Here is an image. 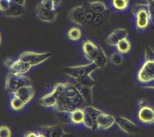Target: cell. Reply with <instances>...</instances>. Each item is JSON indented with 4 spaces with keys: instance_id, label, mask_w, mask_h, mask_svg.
<instances>
[{
    "instance_id": "cell-44",
    "label": "cell",
    "mask_w": 154,
    "mask_h": 137,
    "mask_svg": "<svg viewBox=\"0 0 154 137\" xmlns=\"http://www.w3.org/2000/svg\"><path fill=\"white\" fill-rule=\"evenodd\" d=\"M2 43V37H1V33H0V44Z\"/></svg>"
},
{
    "instance_id": "cell-36",
    "label": "cell",
    "mask_w": 154,
    "mask_h": 137,
    "mask_svg": "<svg viewBox=\"0 0 154 137\" xmlns=\"http://www.w3.org/2000/svg\"><path fill=\"white\" fill-rule=\"evenodd\" d=\"M94 15H95V14H93L92 11L87 8V14H86V18H85V23H86V24H93V18H94Z\"/></svg>"
},
{
    "instance_id": "cell-35",
    "label": "cell",
    "mask_w": 154,
    "mask_h": 137,
    "mask_svg": "<svg viewBox=\"0 0 154 137\" xmlns=\"http://www.w3.org/2000/svg\"><path fill=\"white\" fill-rule=\"evenodd\" d=\"M11 0H0V11L3 13L10 6Z\"/></svg>"
},
{
    "instance_id": "cell-37",
    "label": "cell",
    "mask_w": 154,
    "mask_h": 137,
    "mask_svg": "<svg viewBox=\"0 0 154 137\" xmlns=\"http://www.w3.org/2000/svg\"><path fill=\"white\" fill-rule=\"evenodd\" d=\"M103 14H95L94 15V18H93V24L95 26L100 25L103 22Z\"/></svg>"
},
{
    "instance_id": "cell-41",
    "label": "cell",
    "mask_w": 154,
    "mask_h": 137,
    "mask_svg": "<svg viewBox=\"0 0 154 137\" xmlns=\"http://www.w3.org/2000/svg\"><path fill=\"white\" fill-rule=\"evenodd\" d=\"M12 1L16 3V4H20V5H23V6H25L26 0H12Z\"/></svg>"
},
{
    "instance_id": "cell-18",
    "label": "cell",
    "mask_w": 154,
    "mask_h": 137,
    "mask_svg": "<svg viewBox=\"0 0 154 137\" xmlns=\"http://www.w3.org/2000/svg\"><path fill=\"white\" fill-rule=\"evenodd\" d=\"M74 84L79 90V94H81L82 99L85 101L86 105H91L93 103V88L82 85L81 84L77 83V82H75Z\"/></svg>"
},
{
    "instance_id": "cell-19",
    "label": "cell",
    "mask_w": 154,
    "mask_h": 137,
    "mask_svg": "<svg viewBox=\"0 0 154 137\" xmlns=\"http://www.w3.org/2000/svg\"><path fill=\"white\" fill-rule=\"evenodd\" d=\"M88 9H89L95 14H103L107 11L108 8L103 1H93L87 3L86 5Z\"/></svg>"
},
{
    "instance_id": "cell-13",
    "label": "cell",
    "mask_w": 154,
    "mask_h": 137,
    "mask_svg": "<svg viewBox=\"0 0 154 137\" xmlns=\"http://www.w3.org/2000/svg\"><path fill=\"white\" fill-rule=\"evenodd\" d=\"M13 95L18 97L27 105L34 97V89L32 86V84L24 85V86L19 88L18 90H16L13 94Z\"/></svg>"
},
{
    "instance_id": "cell-15",
    "label": "cell",
    "mask_w": 154,
    "mask_h": 137,
    "mask_svg": "<svg viewBox=\"0 0 154 137\" xmlns=\"http://www.w3.org/2000/svg\"><path fill=\"white\" fill-rule=\"evenodd\" d=\"M32 66L29 63L22 61L20 59H17L13 62V64L8 67L9 73L15 75H25L31 69Z\"/></svg>"
},
{
    "instance_id": "cell-28",
    "label": "cell",
    "mask_w": 154,
    "mask_h": 137,
    "mask_svg": "<svg viewBox=\"0 0 154 137\" xmlns=\"http://www.w3.org/2000/svg\"><path fill=\"white\" fill-rule=\"evenodd\" d=\"M25 105L26 104L22 100H20L19 98L15 96V95H13V97H12L10 100V106L14 110H15V111H20V110H22L24 108Z\"/></svg>"
},
{
    "instance_id": "cell-10",
    "label": "cell",
    "mask_w": 154,
    "mask_h": 137,
    "mask_svg": "<svg viewBox=\"0 0 154 137\" xmlns=\"http://www.w3.org/2000/svg\"><path fill=\"white\" fill-rule=\"evenodd\" d=\"M116 118V124L118 127L126 134H135L138 130V127L136 124L126 117L118 116Z\"/></svg>"
},
{
    "instance_id": "cell-47",
    "label": "cell",
    "mask_w": 154,
    "mask_h": 137,
    "mask_svg": "<svg viewBox=\"0 0 154 137\" xmlns=\"http://www.w3.org/2000/svg\"><path fill=\"white\" fill-rule=\"evenodd\" d=\"M11 1H12V0H11Z\"/></svg>"
},
{
    "instance_id": "cell-26",
    "label": "cell",
    "mask_w": 154,
    "mask_h": 137,
    "mask_svg": "<svg viewBox=\"0 0 154 137\" xmlns=\"http://www.w3.org/2000/svg\"><path fill=\"white\" fill-rule=\"evenodd\" d=\"M116 47H117V49H118V51L119 53L124 54H128V53L130 52L132 46H131L130 41L128 40V38H126L124 40H121V41L116 45Z\"/></svg>"
},
{
    "instance_id": "cell-5",
    "label": "cell",
    "mask_w": 154,
    "mask_h": 137,
    "mask_svg": "<svg viewBox=\"0 0 154 137\" xmlns=\"http://www.w3.org/2000/svg\"><path fill=\"white\" fill-rule=\"evenodd\" d=\"M52 54L49 52H45V53H36L32 51H26L22 53L18 56V59L22 61L29 63L32 66H37L43 62L47 61L48 59H50Z\"/></svg>"
},
{
    "instance_id": "cell-33",
    "label": "cell",
    "mask_w": 154,
    "mask_h": 137,
    "mask_svg": "<svg viewBox=\"0 0 154 137\" xmlns=\"http://www.w3.org/2000/svg\"><path fill=\"white\" fill-rule=\"evenodd\" d=\"M11 133L10 128L6 126H0V137H10Z\"/></svg>"
},
{
    "instance_id": "cell-9",
    "label": "cell",
    "mask_w": 154,
    "mask_h": 137,
    "mask_svg": "<svg viewBox=\"0 0 154 137\" xmlns=\"http://www.w3.org/2000/svg\"><path fill=\"white\" fill-rule=\"evenodd\" d=\"M137 118L140 122L146 125H152L154 123V107L144 105L137 113Z\"/></svg>"
},
{
    "instance_id": "cell-6",
    "label": "cell",
    "mask_w": 154,
    "mask_h": 137,
    "mask_svg": "<svg viewBox=\"0 0 154 137\" xmlns=\"http://www.w3.org/2000/svg\"><path fill=\"white\" fill-rule=\"evenodd\" d=\"M154 79V63L145 60L137 73V80L146 84Z\"/></svg>"
},
{
    "instance_id": "cell-27",
    "label": "cell",
    "mask_w": 154,
    "mask_h": 137,
    "mask_svg": "<svg viewBox=\"0 0 154 137\" xmlns=\"http://www.w3.org/2000/svg\"><path fill=\"white\" fill-rule=\"evenodd\" d=\"M71 112L72 111H56V115L62 124L70 125V124H72Z\"/></svg>"
},
{
    "instance_id": "cell-7",
    "label": "cell",
    "mask_w": 154,
    "mask_h": 137,
    "mask_svg": "<svg viewBox=\"0 0 154 137\" xmlns=\"http://www.w3.org/2000/svg\"><path fill=\"white\" fill-rule=\"evenodd\" d=\"M87 8L85 5H79L77 7L72 8L68 14V18L70 21L77 25H83L85 24L86 18Z\"/></svg>"
},
{
    "instance_id": "cell-3",
    "label": "cell",
    "mask_w": 154,
    "mask_h": 137,
    "mask_svg": "<svg viewBox=\"0 0 154 137\" xmlns=\"http://www.w3.org/2000/svg\"><path fill=\"white\" fill-rule=\"evenodd\" d=\"M63 92L66 98L77 108H83L87 105L81 94H79L74 83H63Z\"/></svg>"
},
{
    "instance_id": "cell-32",
    "label": "cell",
    "mask_w": 154,
    "mask_h": 137,
    "mask_svg": "<svg viewBox=\"0 0 154 137\" xmlns=\"http://www.w3.org/2000/svg\"><path fill=\"white\" fill-rule=\"evenodd\" d=\"M38 5L39 7L43 8H45V9H50V10L56 9L53 0H42Z\"/></svg>"
},
{
    "instance_id": "cell-45",
    "label": "cell",
    "mask_w": 154,
    "mask_h": 137,
    "mask_svg": "<svg viewBox=\"0 0 154 137\" xmlns=\"http://www.w3.org/2000/svg\"><path fill=\"white\" fill-rule=\"evenodd\" d=\"M145 1H146L147 3H149V2H152V0H145Z\"/></svg>"
},
{
    "instance_id": "cell-38",
    "label": "cell",
    "mask_w": 154,
    "mask_h": 137,
    "mask_svg": "<svg viewBox=\"0 0 154 137\" xmlns=\"http://www.w3.org/2000/svg\"><path fill=\"white\" fill-rule=\"evenodd\" d=\"M147 5H148V9L150 12L152 21L154 22V0H152V2L147 3Z\"/></svg>"
},
{
    "instance_id": "cell-42",
    "label": "cell",
    "mask_w": 154,
    "mask_h": 137,
    "mask_svg": "<svg viewBox=\"0 0 154 137\" xmlns=\"http://www.w3.org/2000/svg\"><path fill=\"white\" fill-rule=\"evenodd\" d=\"M53 2H54V6L56 8V9H57V8L59 7L62 4V0H53Z\"/></svg>"
},
{
    "instance_id": "cell-2",
    "label": "cell",
    "mask_w": 154,
    "mask_h": 137,
    "mask_svg": "<svg viewBox=\"0 0 154 137\" xmlns=\"http://www.w3.org/2000/svg\"><path fill=\"white\" fill-rule=\"evenodd\" d=\"M30 84H32V80L28 76L24 75H15L9 73L6 78L5 88L8 92L14 94L19 88Z\"/></svg>"
},
{
    "instance_id": "cell-4",
    "label": "cell",
    "mask_w": 154,
    "mask_h": 137,
    "mask_svg": "<svg viewBox=\"0 0 154 137\" xmlns=\"http://www.w3.org/2000/svg\"><path fill=\"white\" fill-rule=\"evenodd\" d=\"M97 66L93 62H90L89 64L83 65H78V66H70L65 67L63 68V72L68 76L72 77L73 79L79 78L80 76L91 75L93 71H95Z\"/></svg>"
},
{
    "instance_id": "cell-24",
    "label": "cell",
    "mask_w": 154,
    "mask_h": 137,
    "mask_svg": "<svg viewBox=\"0 0 154 137\" xmlns=\"http://www.w3.org/2000/svg\"><path fill=\"white\" fill-rule=\"evenodd\" d=\"M74 79H75V81L77 83L85 85V86L91 87V88H93L96 84V81L93 79V77L91 76V75L80 76L79 78H76Z\"/></svg>"
},
{
    "instance_id": "cell-12",
    "label": "cell",
    "mask_w": 154,
    "mask_h": 137,
    "mask_svg": "<svg viewBox=\"0 0 154 137\" xmlns=\"http://www.w3.org/2000/svg\"><path fill=\"white\" fill-rule=\"evenodd\" d=\"M128 32L127 29L118 28V29H114L108 35L107 40H106V42L111 46H116L121 40L128 38Z\"/></svg>"
},
{
    "instance_id": "cell-43",
    "label": "cell",
    "mask_w": 154,
    "mask_h": 137,
    "mask_svg": "<svg viewBox=\"0 0 154 137\" xmlns=\"http://www.w3.org/2000/svg\"><path fill=\"white\" fill-rule=\"evenodd\" d=\"M14 61V60H13V59H6L5 61H4V65H6V66H10L12 64H13V62Z\"/></svg>"
},
{
    "instance_id": "cell-14",
    "label": "cell",
    "mask_w": 154,
    "mask_h": 137,
    "mask_svg": "<svg viewBox=\"0 0 154 137\" xmlns=\"http://www.w3.org/2000/svg\"><path fill=\"white\" fill-rule=\"evenodd\" d=\"M36 16L41 21L46 22V23H53L57 18V9H54V10L45 9L38 5L36 8Z\"/></svg>"
},
{
    "instance_id": "cell-21",
    "label": "cell",
    "mask_w": 154,
    "mask_h": 137,
    "mask_svg": "<svg viewBox=\"0 0 154 137\" xmlns=\"http://www.w3.org/2000/svg\"><path fill=\"white\" fill-rule=\"evenodd\" d=\"M85 112L83 108H77L71 112L72 123L73 125H81L84 119Z\"/></svg>"
},
{
    "instance_id": "cell-1",
    "label": "cell",
    "mask_w": 154,
    "mask_h": 137,
    "mask_svg": "<svg viewBox=\"0 0 154 137\" xmlns=\"http://www.w3.org/2000/svg\"><path fill=\"white\" fill-rule=\"evenodd\" d=\"M135 17V25L138 30H145L152 21L147 3L146 4H137L133 8Z\"/></svg>"
},
{
    "instance_id": "cell-39",
    "label": "cell",
    "mask_w": 154,
    "mask_h": 137,
    "mask_svg": "<svg viewBox=\"0 0 154 137\" xmlns=\"http://www.w3.org/2000/svg\"><path fill=\"white\" fill-rule=\"evenodd\" d=\"M26 137H38V134L32 132V131H29L25 135Z\"/></svg>"
},
{
    "instance_id": "cell-46",
    "label": "cell",
    "mask_w": 154,
    "mask_h": 137,
    "mask_svg": "<svg viewBox=\"0 0 154 137\" xmlns=\"http://www.w3.org/2000/svg\"><path fill=\"white\" fill-rule=\"evenodd\" d=\"M127 1H128V2H130V0H127Z\"/></svg>"
},
{
    "instance_id": "cell-25",
    "label": "cell",
    "mask_w": 154,
    "mask_h": 137,
    "mask_svg": "<svg viewBox=\"0 0 154 137\" xmlns=\"http://www.w3.org/2000/svg\"><path fill=\"white\" fill-rule=\"evenodd\" d=\"M83 110H84L85 113H87L97 124V118L103 113V111L100 110H98V109L95 108V107H93V105H86L85 107H83Z\"/></svg>"
},
{
    "instance_id": "cell-30",
    "label": "cell",
    "mask_w": 154,
    "mask_h": 137,
    "mask_svg": "<svg viewBox=\"0 0 154 137\" xmlns=\"http://www.w3.org/2000/svg\"><path fill=\"white\" fill-rule=\"evenodd\" d=\"M82 125L85 126L87 128L91 129V130H96L97 129V124H96V122L87 113H85V115H84V119H83Z\"/></svg>"
},
{
    "instance_id": "cell-17",
    "label": "cell",
    "mask_w": 154,
    "mask_h": 137,
    "mask_svg": "<svg viewBox=\"0 0 154 137\" xmlns=\"http://www.w3.org/2000/svg\"><path fill=\"white\" fill-rule=\"evenodd\" d=\"M25 14V6L16 4L11 1L10 6L7 10L3 12V14L8 18H19Z\"/></svg>"
},
{
    "instance_id": "cell-8",
    "label": "cell",
    "mask_w": 154,
    "mask_h": 137,
    "mask_svg": "<svg viewBox=\"0 0 154 137\" xmlns=\"http://www.w3.org/2000/svg\"><path fill=\"white\" fill-rule=\"evenodd\" d=\"M38 134V137H61L65 135L66 132L60 126H43Z\"/></svg>"
},
{
    "instance_id": "cell-20",
    "label": "cell",
    "mask_w": 154,
    "mask_h": 137,
    "mask_svg": "<svg viewBox=\"0 0 154 137\" xmlns=\"http://www.w3.org/2000/svg\"><path fill=\"white\" fill-rule=\"evenodd\" d=\"M38 103L40 105H42L43 107L54 108L56 105V103H57V99H56V96L54 94V92L51 91L50 93H48L45 95H43V97L40 98Z\"/></svg>"
},
{
    "instance_id": "cell-23",
    "label": "cell",
    "mask_w": 154,
    "mask_h": 137,
    "mask_svg": "<svg viewBox=\"0 0 154 137\" xmlns=\"http://www.w3.org/2000/svg\"><path fill=\"white\" fill-rule=\"evenodd\" d=\"M67 37L69 40L72 41H79L82 39V30L79 27H72L68 30Z\"/></svg>"
},
{
    "instance_id": "cell-34",
    "label": "cell",
    "mask_w": 154,
    "mask_h": 137,
    "mask_svg": "<svg viewBox=\"0 0 154 137\" xmlns=\"http://www.w3.org/2000/svg\"><path fill=\"white\" fill-rule=\"evenodd\" d=\"M145 60L152 61L154 63V50L151 48L147 47L145 50Z\"/></svg>"
},
{
    "instance_id": "cell-40",
    "label": "cell",
    "mask_w": 154,
    "mask_h": 137,
    "mask_svg": "<svg viewBox=\"0 0 154 137\" xmlns=\"http://www.w3.org/2000/svg\"><path fill=\"white\" fill-rule=\"evenodd\" d=\"M145 88H147V89H154V79L152 81H151L149 83H147L145 84Z\"/></svg>"
},
{
    "instance_id": "cell-31",
    "label": "cell",
    "mask_w": 154,
    "mask_h": 137,
    "mask_svg": "<svg viewBox=\"0 0 154 137\" xmlns=\"http://www.w3.org/2000/svg\"><path fill=\"white\" fill-rule=\"evenodd\" d=\"M110 61L115 65H122V63L123 62V56L122 54L119 53V52H115L112 54L110 57Z\"/></svg>"
},
{
    "instance_id": "cell-16",
    "label": "cell",
    "mask_w": 154,
    "mask_h": 137,
    "mask_svg": "<svg viewBox=\"0 0 154 137\" xmlns=\"http://www.w3.org/2000/svg\"><path fill=\"white\" fill-rule=\"evenodd\" d=\"M115 123H116V118L114 116L103 112L97 119V129L103 130H108L111 128Z\"/></svg>"
},
{
    "instance_id": "cell-11",
    "label": "cell",
    "mask_w": 154,
    "mask_h": 137,
    "mask_svg": "<svg viewBox=\"0 0 154 137\" xmlns=\"http://www.w3.org/2000/svg\"><path fill=\"white\" fill-rule=\"evenodd\" d=\"M100 50V47H98L95 43L91 40H86L82 43V52L85 58L89 62H93L94 59Z\"/></svg>"
},
{
    "instance_id": "cell-22",
    "label": "cell",
    "mask_w": 154,
    "mask_h": 137,
    "mask_svg": "<svg viewBox=\"0 0 154 137\" xmlns=\"http://www.w3.org/2000/svg\"><path fill=\"white\" fill-rule=\"evenodd\" d=\"M93 62L97 65V68H104L106 65H108V58L103 49L100 48V50H99L98 54L96 56V58L94 59V60Z\"/></svg>"
},
{
    "instance_id": "cell-29",
    "label": "cell",
    "mask_w": 154,
    "mask_h": 137,
    "mask_svg": "<svg viewBox=\"0 0 154 137\" xmlns=\"http://www.w3.org/2000/svg\"><path fill=\"white\" fill-rule=\"evenodd\" d=\"M112 4L116 10L123 11L128 8L129 2L127 0H112Z\"/></svg>"
}]
</instances>
